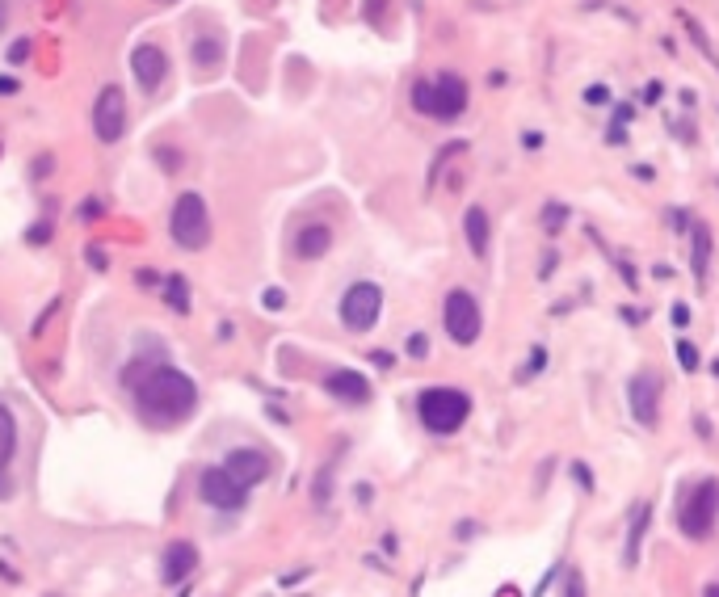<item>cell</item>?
<instances>
[{"label": "cell", "instance_id": "cell-15", "mask_svg": "<svg viewBox=\"0 0 719 597\" xmlns=\"http://www.w3.org/2000/svg\"><path fill=\"white\" fill-rule=\"evenodd\" d=\"M328 244H333V228H328V223H307V228H299V236H295V257L316 261L328 253Z\"/></svg>", "mask_w": 719, "mask_h": 597}, {"label": "cell", "instance_id": "cell-9", "mask_svg": "<svg viewBox=\"0 0 719 597\" xmlns=\"http://www.w3.org/2000/svg\"><path fill=\"white\" fill-rule=\"evenodd\" d=\"M442 324H446V333L455 337L459 345H471V341L480 337V324H484L480 303L471 299L467 291H450V295H446V307H442Z\"/></svg>", "mask_w": 719, "mask_h": 597}, {"label": "cell", "instance_id": "cell-17", "mask_svg": "<svg viewBox=\"0 0 719 597\" xmlns=\"http://www.w3.org/2000/svg\"><path fill=\"white\" fill-rule=\"evenodd\" d=\"M190 59H194V68L215 72L223 64V38L219 34H198L190 43Z\"/></svg>", "mask_w": 719, "mask_h": 597}, {"label": "cell", "instance_id": "cell-8", "mask_svg": "<svg viewBox=\"0 0 719 597\" xmlns=\"http://www.w3.org/2000/svg\"><path fill=\"white\" fill-rule=\"evenodd\" d=\"M198 497L207 501L211 509H240L244 501H249V488H244L232 471L219 463V467H207L198 476Z\"/></svg>", "mask_w": 719, "mask_h": 597}, {"label": "cell", "instance_id": "cell-22", "mask_svg": "<svg viewBox=\"0 0 719 597\" xmlns=\"http://www.w3.org/2000/svg\"><path fill=\"white\" fill-rule=\"evenodd\" d=\"M261 299H265V307H282V303H286V295H282V291H265Z\"/></svg>", "mask_w": 719, "mask_h": 597}, {"label": "cell", "instance_id": "cell-25", "mask_svg": "<svg viewBox=\"0 0 719 597\" xmlns=\"http://www.w3.org/2000/svg\"><path fill=\"white\" fill-rule=\"evenodd\" d=\"M9 22V0H0V26Z\"/></svg>", "mask_w": 719, "mask_h": 597}, {"label": "cell", "instance_id": "cell-19", "mask_svg": "<svg viewBox=\"0 0 719 597\" xmlns=\"http://www.w3.org/2000/svg\"><path fill=\"white\" fill-rule=\"evenodd\" d=\"M164 299H169V307L177 316H186L190 312V291H186V278H164Z\"/></svg>", "mask_w": 719, "mask_h": 597}, {"label": "cell", "instance_id": "cell-21", "mask_svg": "<svg viewBox=\"0 0 719 597\" xmlns=\"http://www.w3.org/2000/svg\"><path fill=\"white\" fill-rule=\"evenodd\" d=\"M30 240H34V244H47V240H51V223H34V228H30Z\"/></svg>", "mask_w": 719, "mask_h": 597}, {"label": "cell", "instance_id": "cell-7", "mask_svg": "<svg viewBox=\"0 0 719 597\" xmlns=\"http://www.w3.org/2000/svg\"><path fill=\"white\" fill-rule=\"evenodd\" d=\"M93 135L101 143H118L127 135V93L118 85H106L93 97Z\"/></svg>", "mask_w": 719, "mask_h": 597}, {"label": "cell", "instance_id": "cell-11", "mask_svg": "<svg viewBox=\"0 0 719 597\" xmlns=\"http://www.w3.org/2000/svg\"><path fill=\"white\" fill-rule=\"evenodd\" d=\"M324 391L333 400H341V404H366L371 400V383H366V375H358V370H349V366L324 375Z\"/></svg>", "mask_w": 719, "mask_h": 597}, {"label": "cell", "instance_id": "cell-12", "mask_svg": "<svg viewBox=\"0 0 719 597\" xmlns=\"http://www.w3.org/2000/svg\"><path fill=\"white\" fill-rule=\"evenodd\" d=\"M223 467L232 471V476L244 484V488H253V484H261L265 476H270V459L261 455V450H253V446H240V450H232L228 459H223Z\"/></svg>", "mask_w": 719, "mask_h": 597}, {"label": "cell", "instance_id": "cell-16", "mask_svg": "<svg viewBox=\"0 0 719 597\" xmlns=\"http://www.w3.org/2000/svg\"><path fill=\"white\" fill-rule=\"evenodd\" d=\"M631 408H635V421L640 425L656 421V379L652 375H635L631 379Z\"/></svg>", "mask_w": 719, "mask_h": 597}, {"label": "cell", "instance_id": "cell-1", "mask_svg": "<svg viewBox=\"0 0 719 597\" xmlns=\"http://www.w3.org/2000/svg\"><path fill=\"white\" fill-rule=\"evenodd\" d=\"M122 387L135 396L139 417L148 425H181L198 408V383L164 358H131Z\"/></svg>", "mask_w": 719, "mask_h": 597}, {"label": "cell", "instance_id": "cell-3", "mask_svg": "<svg viewBox=\"0 0 719 597\" xmlns=\"http://www.w3.org/2000/svg\"><path fill=\"white\" fill-rule=\"evenodd\" d=\"M467 413H471V400L459 387H429L417 400V417L429 434H455V429L467 421Z\"/></svg>", "mask_w": 719, "mask_h": 597}, {"label": "cell", "instance_id": "cell-23", "mask_svg": "<svg viewBox=\"0 0 719 597\" xmlns=\"http://www.w3.org/2000/svg\"><path fill=\"white\" fill-rule=\"evenodd\" d=\"M89 261H93V270H106V253L101 249H89Z\"/></svg>", "mask_w": 719, "mask_h": 597}, {"label": "cell", "instance_id": "cell-6", "mask_svg": "<svg viewBox=\"0 0 719 597\" xmlns=\"http://www.w3.org/2000/svg\"><path fill=\"white\" fill-rule=\"evenodd\" d=\"M379 312H383V291L375 282H354L341 295V324L349 333H371Z\"/></svg>", "mask_w": 719, "mask_h": 597}, {"label": "cell", "instance_id": "cell-18", "mask_svg": "<svg viewBox=\"0 0 719 597\" xmlns=\"http://www.w3.org/2000/svg\"><path fill=\"white\" fill-rule=\"evenodd\" d=\"M467 244H471V253H476V257L488 253V215L480 207L467 211Z\"/></svg>", "mask_w": 719, "mask_h": 597}, {"label": "cell", "instance_id": "cell-27", "mask_svg": "<svg viewBox=\"0 0 719 597\" xmlns=\"http://www.w3.org/2000/svg\"><path fill=\"white\" fill-rule=\"evenodd\" d=\"M160 5H177V0H160Z\"/></svg>", "mask_w": 719, "mask_h": 597}, {"label": "cell", "instance_id": "cell-14", "mask_svg": "<svg viewBox=\"0 0 719 597\" xmlns=\"http://www.w3.org/2000/svg\"><path fill=\"white\" fill-rule=\"evenodd\" d=\"M194 568H198V547L194 543H169L164 547V560H160L164 585H181Z\"/></svg>", "mask_w": 719, "mask_h": 597}, {"label": "cell", "instance_id": "cell-4", "mask_svg": "<svg viewBox=\"0 0 719 597\" xmlns=\"http://www.w3.org/2000/svg\"><path fill=\"white\" fill-rule=\"evenodd\" d=\"M413 106L421 114H429V118L450 122V118H459L463 106H467V85L459 76H450V72H442L438 80H417L413 85Z\"/></svg>", "mask_w": 719, "mask_h": 597}, {"label": "cell", "instance_id": "cell-2", "mask_svg": "<svg viewBox=\"0 0 719 597\" xmlns=\"http://www.w3.org/2000/svg\"><path fill=\"white\" fill-rule=\"evenodd\" d=\"M169 232H173L177 249H186V253H198L211 244V211H207V198L198 190L177 194L173 215H169Z\"/></svg>", "mask_w": 719, "mask_h": 597}, {"label": "cell", "instance_id": "cell-13", "mask_svg": "<svg viewBox=\"0 0 719 597\" xmlns=\"http://www.w3.org/2000/svg\"><path fill=\"white\" fill-rule=\"evenodd\" d=\"M17 455V421L5 404H0V501L13 497V476H9V463Z\"/></svg>", "mask_w": 719, "mask_h": 597}, {"label": "cell", "instance_id": "cell-10", "mask_svg": "<svg viewBox=\"0 0 719 597\" xmlns=\"http://www.w3.org/2000/svg\"><path fill=\"white\" fill-rule=\"evenodd\" d=\"M131 72H135V80H139V89L143 93H156L160 89V80H164V72H169V55H164V47H156V43H139V47H131Z\"/></svg>", "mask_w": 719, "mask_h": 597}, {"label": "cell", "instance_id": "cell-5", "mask_svg": "<svg viewBox=\"0 0 719 597\" xmlns=\"http://www.w3.org/2000/svg\"><path fill=\"white\" fill-rule=\"evenodd\" d=\"M719 518V484L703 480L698 488H690L682 497V509H677V522H682V534L690 539H707L711 526Z\"/></svg>", "mask_w": 719, "mask_h": 597}, {"label": "cell", "instance_id": "cell-24", "mask_svg": "<svg viewBox=\"0 0 719 597\" xmlns=\"http://www.w3.org/2000/svg\"><path fill=\"white\" fill-rule=\"evenodd\" d=\"M0 93H17V80H9V76H0Z\"/></svg>", "mask_w": 719, "mask_h": 597}, {"label": "cell", "instance_id": "cell-20", "mask_svg": "<svg viewBox=\"0 0 719 597\" xmlns=\"http://www.w3.org/2000/svg\"><path fill=\"white\" fill-rule=\"evenodd\" d=\"M26 55H30V38H17V43L9 47V64H13V68L26 64Z\"/></svg>", "mask_w": 719, "mask_h": 597}, {"label": "cell", "instance_id": "cell-26", "mask_svg": "<svg viewBox=\"0 0 719 597\" xmlns=\"http://www.w3.org/2000/svg\"><path fill=\"white\" fill-rule=\"evenodd\" d=\"M707 597H719V585H711V589H707Z\"/></svg>", "mask_w": 719, "mask_h": 597}]
</instances>
